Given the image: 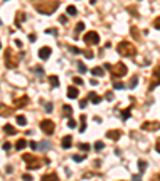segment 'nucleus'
I'll list each match as a JSON object with an SVG mask.
<instances>
[{
	"label": "nucleus",
	"instance_id": "obj_38",
	"mask_svg": "<svg viewBox=\"0 0 160 181\" xmlns=\"http://www.w3.org/2000/svg\"><path fill=\"white\" fill-rule=\"evenodd\" d=\"M83 54H85V56H87L88 59H91L93 56H95V54H93V51H91V50H87V51H83Z\"/></svg>",
	"mask_w": 160,
	"mask_h": 181
},
{
	"label": "nucleus",
	"instance_id": "obj_40",
	"mask_svg": "<svg viewBox=\"0 0 160 181\" xmlns=\"http://www.w3.org/2000/svg\"><path fill=\"white\" fill-rule=\"evenodd\" d=\"M74 83H75V85H83V80L80 77H74Z\"/></svg>",
	"mask_w": 160,
	"mask_h": 181
},
{
	"label": "nucleus",
	"instance_id": "obj_16",
	"mask_svg": "<svg viewBox=\"0 0 160 181\" xmlns=\"http://www.w3.org/2000/svg\"><path fill=\"white\" fill-rule=\"evenodd\" d=\"M24 19H26V13L18 11V13H16V16H15V24H16V26H19L21 23H24Z\"/></svg>",
	"mask_w": 160,
	"mask_h": 181
},
{
	"label": "nucleus",
	"instance_id": "obj_7",
	"mask_svg": "<svg viewBox=\"0 0 160 181\" xmlns=\"http://www.w3.org/2000/svg\"><path fill=\"white\" fill-rule=\"evenodd\" d=\"M40 130H42L45 135H53L55 133V122L50 120V119H45L40 122Z\"/></svg>",
	"mask_w": 160,
	"mask_h": 181
},
{
	"label": "nucleus",
	"instance_id": "obj_17",
	"mask_svg": "<svg viewBox=\"0 0 160 181\" xmlns=\"http://www.w3.org/2000/svg\"><path fill=\"white\" fill-rule=\"evenodd\" d=\"M88 100H90L93 104H99V103H101V96H98L96 93H93V91H91V93L88 95Z\"/></svg>",
	"mask_w": 160,
	"mask_h": 181
},
{
	"label": "nucleus",
	"instance_id": "obj_15",
	"mask_svg": "<svg viewBox=\"0 0 160 181\" xmlns=\"http://www.w3.org/2000/svg\"><path fill=\"white\" fill-rule=\"evenodd\" d=\"M40 181H59V176L56 173H48V175H43Z\"/></svg>",
	"mask_w": 160,
	"mask_h": 181
},
{
	"label": "nucleus",
	"instance_id": "obj_25",
	"mask_svg": "<svg viewBox=\"0 0 160 181\" xmlns=\"http://www.w3.org/2000/svg\"><path fill=\"white\" fill-rule=\"evenodd\" d=\"M16 122H18V125H21V127H24V125L28 123V120H26V116H18V117H16Z\"/></svg>",
	"mask_w": 160,
	"mask_h": 181
},
{
	"label": "nucleus",
	"instance_id": "obj_9",
	"mask_svg": "<svg viewBox=\"0 0 160 181\" xmlns=\"http://www.w3.org/2000/svg\"><path fill=\"white\" fill-rule=\"evenodd\" d=\"M141 130H144V132H157V130H160V122H158V120H148V122H142Z\"/></svg>",
	"mask_w": 160,
	"mask_h": 181
},
{
	"label": "nucleus",
	"instance_id": "obj_43",
	"mask_svg": "<svg viewBox=\"0 0 160 181\" xmlns=\"http://www.w3.org/2000/svg\"><path fill=\"white\" fill-rule=\"evenodd\" d=\"M38 147H40V149H48L50 144H48L47 141H42V144H38Z\"/></svg>",
	"mask_w": 160,
	"mask_h": 181
},
{
	"label": "nucleus",
	"instance_id": "obj_50",
	"mask_svg": "<svg viewBox=\"0 0 160 181\" xmlns=\"http://www.w3.org/2000/svg\"><path fill=\"white\" fill-rule=\"evenodd\" d=\"M155 151H157V152H160V138L155 141Z\"/></svg>",
	"mask_w": 160,
	"mask_h": 181
},
{
	"label": "nucleus",
	"instance_id": "obj_5",
	"mask_svg": "<svg viewBox=\"0 0 160 181\" xmlns=\"http://www.w3.org/2000/svg\"><path fill=\"white\" fill-rule=\"evenodd\" d=\"M127 72H128V67H127L123 63H117V64H114L112 69H111V75H112L114 79L123 77V75H127Z\"/></svg>",
	"mask_w": 160,
	"mask_h": 181
},
{
	"label": "nucleus",
	"instance_id": "obj_35",
	"mask_svg": "<svg viewBox=\"0 0 160 181\" xmlns=\"http://www.w3.org/2000/svg\"><path fill=\"white\" fill-rule=\"evenodd\" d=\"M75 125H77V122H75L74 119H69V120H68V127H69V128H75Z\"/></svg>",
	"mask_w": 160,
	"mask_h": 181
},
{
	"label": "nucleus",
	"instance_id": "obj_10",
	"mask_svg": "<svg viewBox=\"0 0 160 181\" xmlns=\"http://www.w3.org/2000/svg\"><path fill=\"white\" fill-rule=\"evenodd\" d=\"M13 104H15V107H26L29 104V96H21V98H15V101H13Z\"/></svg>",
	"mask_w": 160,
	"mask_h": 181
},
{
	"label": "nucleus",
	"instance_id": "obj_1",
	"mask_svg": "<svg viewBox=\"0 0 160 181\" xmlns=\"http://www.w3.org/2000/svg\"><path fill=\"white\" fill-rule=\"evenodd\" d=\"M59 7V2L58 0H50V2H40V3H35V10L40 13V15H45V16H50L53 15Z\"/></svg>",
	"mask_w": 160,
	"mask_h": 181
},
{
	"label": "nucleus",
	"instance_id": "obj_39",
	"mask_svg": "<svg viewBox=\"0 0 160 181\" xmlns=\"http://www.w3.org/2000/svg\"><path fill=\"white\" fill-rule=\"evenodd\" d=\"M29 147H31L32 151H35V149H38V144H37V141H31V143H29Z\"/></svg>",
	"mask_w": 160,
	"mask_h": 181
},
{
	"label": "nucleus",
	"instance_id": "obj_22",
	"mask_svg": "<svg viewBox=\"0 0 160 181\" xmlns=\"http://www.w3.org/2000/svg\"><path fill=\"white\" fill-rule=\"evenodd\" d=\"M62 116H64V117H71V116H72V107H71L69 104H64V106H62Z\"/></svg>",
	"mask_w": 160,
	"mask_h": 181
},
{
	"label": "nucleus",
	"instance_id": "obj_52",
	"mask_svg": "<svg viewBox=\"0 0 160 181\" xmlns=\"http://www.w3.org/2000/svg\"><path fill=\"white\" fill-rule=\"evenodd\" d=\"M151 181H160V173H157L155 176H152V179Z\"/></svg>",
	"mask_w": 160,
	"mask_h": 181
},
{
	"label": "nucleus",
	"instance_id": "obj_46",
	"mask_svg": "<svg viewBox=\"0 0 160 181\" xmlns=\"http://www.w3.org/2000/svg\"><path fill=\"white\" fill-rule=\"evenodd\" d=\"M102 67H104V71H111V69H112V66H111L109 63H104V64H102Z\"/></svg>",
	"mask_w": 160,
	"mask_h": 181
},
{
	"label": "nucleus",
	"instance_id": "obj_2",
	"mask_svg": "<svg viewBox=\"0 0 160 181\" xmlns=\"http://www.w3.org/2000/svg\"><path fill=\"white\" fill-rule=\"evenodd\" d=\"M136 47L131 44V42H128V40H122L120 44L117 45V53L120 54V56H135L136 54Z\"/></svg>",
	"mask_w": 160,
	"mask_h": 181
},
{
	"label": "nucleus",
	"instance_id": "obj_6",
	"mask_svg": "<svg viewBox=\"0 0 160 181\" xmlns=\"http://www.w3.org/2000/svg\"><path fill=\"white\" fill-rule=\"evenodd\" d=\"M83 42L87 45H98L99 44V34L96 31H88L83 35Z\"/></svg>",
	"mask_w": 160,
	"mask_h": 181
},
{
	"label": "nucleus",
	"instance_id": "obj_51",
	"mask_svg": "<svg viewBox=\"0 0 160 181\" xmlns=\"http://www.w3.org/2000/svg\"><path fill=\"white\" fill-rule=\"evenodd\" d=\"M15 44H16V47H19V48H22V42H21L19 39H16V40H15Z\"/></svg>",
	"mask_w": 160,
	"mask_h": 181
},
{
	"label": "nucleus",
	"instance_id": "obj_4",
	"mask_svg": "<svg viewBox=\"0 0 160 181\" xmlns=\"http://www.w3.org/2000/svg\"><path fill=\"white\" fill-rule=\"evenodd\" d=\"M24 162L28 163V170H38L40 168V165H42V160H38L35 156L32 154H24L22 156Z\"/></svg>",
	"mask_w": 160,
	"mask_h": 181
},
{
	"label": "nucleus",
	"instance_id": "obj_42",
	"mask_svg": "<svg viewBox=\"0 0 160 181\" xmlns=\"http://www.w3.org/2000/svg\"><path fill=\"white\" fill-rule=\"evenodd\" d=\"M78 147L82 149V151H85V152L90 149V146H88V144H85V143H80V144H78Z\"/></svg>",
	"mask_w": 160,
	"mask_h": 181
},
{
	"label": "nucleus",
	"instance_id": "obj_8",
	"mask_svg": "<svg viewBox=\"0 0 160 181\" xmlns=\"http://www.w3.org/2000/svg\"><path fill=\"white\" fill-rule=\"evenodd\" d=\"M160 85V66H155L152 71V77H151V83H149V91H152L155 87Z\"/></svg>",
	"mask_w": 160,
	"mask_h": 181
},
{
	"label": "nucleus",
	"instance_id": "obj_24",
	"mask_svg": "<svg viewBox=\"0 0 160 181\" xmlns=\"http://www.w3.org/2000/svg\"><path fill=\"white\" fill-rule=\"evenodd\" d=\"M66 11H68V15H69V16H75V15H77V8H75L74 5H68Z\"/></svg>",
	"mask_w": 160,
	"mask_h": 181
},
{
	"label": "nucleus",
	"instance_id": "obj_54",
	"mask_svg": "<svg viewBox=\"0 0 160 181\" xmlns=\"http://www.w3.org/2000/svg\"><path fill=\"white\" fill-rule=\"evenodd\" d=\"M35 39H37L35 34H31V35H29V40H31V42H35Z\"/></svg>",
	"mask_w": 160,
	"mask_h": 181
},
{
	"label": "nucleus",
	"instance_id": "obj_12",
	"mask_svg": "<svg viewBox=\"0 0 160 181\" xmlns=\"http://www.w3.org/2000/svg\"><path fill=\"white\" fill-rule=\"evenodd\" d=\"M106 136L109 138V140H112V141H117L120 136H122V132L120 130H109V132H106Z\"/></svg>",
	"mask_w": 160,
	"mask_h": 181
},
{
	"label": "nucleus",
	"instance_id": "obj_23",
	"mask_svg": "<svg viewBox=\"0 0 160 181\" xmlns=\"http://www.w3.org/2000/svg\"><path fill=\"white\" fill-rule=\"evenodd\" d=\"M3 132L7 133V135H16V130H15V127L13 125H3Z\"/></svg>",
	"mask_w": 160,
	"mask_h": 181
},
{
	"label": "nucleus",
	"instance_id": "obj_48",
	"mask_svg": "<svg viewBox=\"0 0 160 181\" xmlns=\"http://www.w3.org/2000/svg\"><path fill=\"white\" fill-rule=\"evenodd\" d=\"M59 23H62V24H66V23H68V16H59Z\"/></svg>",
	"mask_w": 160,
	"mask_h": 181
},
{
	"label": "nucleus",
	"instance_id": "obj_11",
	"mask_svg": "<svg viewBox=\"0 0 160 181\" xmlns=\"http://www.w3.org/2000/svg\"><path fill=\"white\" fill-rule=\"evenodd\" d=\"M50 54H51V48L50 47H42L38 50V58L43 59V61H47L50 58Z\"/></svg>",
	"mask_w": 160,
	"mask_h": 181
},
{
	"label": "nucleus",
	"instance_id": "obj_28",
	"mask_svg": "<svg viewBox=\"0 0 160 181\" xmlns=\"http://www.w3.org/2000/svg\"><path fill=\"white\" fill-rule=\"evenodd\" d=\"M85 29V24L80 21V23H77V26H75V34H78V32H82Z\"/></svg>",
	"mask_w": 160,
	"mask_h": 181
},
{
	"label": "nucleus",
	"instance_id": "obj_21",
	"mask_svg": "<svg viewBox=\"0 0 160 181\" xmlns=\"http://www.w3.org/2000/svg\"><path fill=\"white\" fill-rule=\"evenodd\" d=\"M131 117V107H128V109H123L122 112H120V119H123V120H128Z\"/></svg>",
	"mask_w": 160,
	"mask_h": 181
},
{
	"label": "nucleus",
	"instance_id": "obj_37",
	"mask_svg": "<svg viewBox=\"0 0 160 181\" xmlns=\"http://www.w3.org/2000/svg\"><path fill=\"white\" fill-rule=\"evenodd\" d=\"M78 106H80V109H85L88 106V100H82V101L78 103Z\"/></svg>",
	"mask_w": 160,
	"mask_h": 181
},
{
	"label": "nucleus",
	"instance_id": "obj_59",
	"mask_svg": "<svg viewBox=\"0 0 160 181\" xmlns=\"http://www.w3.org/2000/svg\"><path fill=\"white\" fill-rule=\"evenodd\" d=\"M3 2H7V0H3Z\"/></svg>",
	"mask_w": 160,
	"mask_h": 181
},
{
	"label": "nucleus",
	"instance_id": "obj_3",
	"mask_svg": "<svg viewBox=\"0 0 160 181\" xmlns=\"http://www.w3.org/2000/svg\"><path fill=\"white\" fill-rule=\"evenodd\" d=\"M3 54H5V66L8 67V69H15V67H18V64H19V54L13 50V48H5V51H3Z\"/></svg>",
	"mask_w": 160,
	"mask_h": 181
},
{
	"label": "nucleus",
	"instance_id": "obj_58",
	"mask_svg": "<svg viewBox=\"0 0 160 181\" xmlns=\"http://www.w3.org/2000/svg\"><path fill=\"white\" fill-rule=\"evenodd\" d=\"M90 3H91V5H95V3H96V0H90Z\"/></svg>",
	"mask_w": 160,
	"mask_h": 181
},
{
	"label": "nucleus",
	"instance_id": "obj_18",
	"mask_svg": "<svg viewBox=\"0 0 160 181\" xmlns=\"http://www.w3.org/2000/svg\"><path fill=\"white\" fill-rule=\"evenodd\" d=\"M48 82H50V85H51L53 88L59 87V79H58L56 75H50V77H48Z\"/></svg>",
	"mask_w": 160,
	"mask_h": 181
},
{
	"label": "nucleus",
	"instance_id": "obj_19",
	"mask_svg": "<svg viewBox=\"0 0 160 181\" xmlns=\"http://www.w3.org/2000/svg\"><path fill=\"white\" fill-rule=\"evenodd\" d=\"M26 146H29V143H28V141H26V140H22V138H21V140H18V141L15 143V147H16L18 151H21V149H24Z\"/></svg>",
	"mask_w": 160,
	"mask_h": 181
},
{
	"label": "nucleus",
	"instance_id": "obj_53",
	"mask_svg": "<svg viewBox=\"0 0 160 181\" xmlns=\"http://www.w3.org/2000/svg\"><path fill=\"white\" fill-rule=\"evenodd\" d=\"M133 181H141V175H133Z\"/></svg>",
	"mask_w": 160,
	"mask_h": 181
},
{
	"label": "nucleus",
	"instance_id": "obj_33",
	"mask_svg": "<svg viewBox=\"0 0 160 181\" xmlns=\"http://www.w3.org/2000/svg\"><path fill=\"white\" fill-rule=\"evenodd\" d=\"M114 88L115 90H122V88H125V85L122 82H114Z\"/></svg>",
	"mask_w": 160,
	"mask_h": 181
},
{
	"label": "nucleus",
	"instance_id": "obj_34",
	"mask_svg": "<svg viewBox=\"0 0 160 181\" xmlns=\"http://www.w3.org/2000/svg\"><path fill=\"white\" fill-rule=\"evenodd\" d=\"M130 32H131V35H133V37L139 39V32H138V29H136V27H131V29H130Z\"/></svg>",
	"mask_w": 160,
	"mask_h": 181
},
{
	"label": "nucleus",
	"instance_id": "obj_49",
	"mask_svg": "<svg viewBox=\"0 0 160 181\" xmlns=\"http://www.w3.org/2000/svg\"><path fill=\"white\" fill-rule=\"evenodd\" d=\"M45 109H47V112H48V114H50V112H51V111H53V104H51V103H48V104H47V107H45Z\"/></svg>",
	"mask_w": 160,
	"mask_h": 181
},
{
	"label": "nucleus",
	"instance_id": "obj_55",
	"mask_svg": "<svg viewBox=\"0 0 160 181\" xmlns=\"http://www.w3.org/2000/svg\"><path fill=\"white\" fill-rule=\"evenodd\" d=\"M35 72H38V74H42V67H40V66H37V67H35Z\"/></svg>",
	"mask_w": 160,
	"mask_h": 181
},
{
	"label": "nucleus",
	"instance_id": "obj_14",
	"mask_svg": "<svg viewBox=\"0 0 160 181\" xmlns=\"http://www.w3.org/2000/svg\"><path fill=\"white\" fill-rule=\"evenodd\" d=\"M77 96H78V88H77V87H69V88H68V98L75 100Z\"/></svg>",
	"mask_w": 160,
	"mask_h": 181
},
{
	"label": "nucleus",
	"instance_id": "obj_26",
	"mask_svg": "<svg viewBox=\"0 0 160 181\" xmlns=\"http://www.w3.org/2000/svg\"><path fill=\"white\" fill-rule=\"evenodd\" d=\"M138 168H139V175H142L144 170H146V162L144 160H138Z\"/></svg>",
	"mask_w": 160,
	"mask_h": 181
},
{
	"label": "nucleus",
	"instance_id": "obj_41",
	"mask_svg": "<svg viewBox=\"0 0 160 181\" xmlns=\"http://www.w3.org/2000/svg\"><path fill=\"white\" fill-rule=\"evenodd\" d=\"M106 100L112 101V100H114V93H112V91H108V93H106Z\"/></svg>",
	"mask_w": 160,
	"mask_h": 181
},
{
	"label": "nucleus",
	"instance_id": "obj_45",
	"mask_svg": "<svg viewBox=\"0 0 160 181\" xmlns=\"http://www.w3.org/2000/svg\"><path fill=\"white\" fill-rule=\"evenodd\" d=\"M2 147H3V151H8V149H10V147H11V144H10V143H8V141H5V143H3V144H2Z\"/></svg>",
	"mask_w": 160,
	"mask_h": 181
},
{
	"label": "nucleus",
	"instance_id": "obj_29",
	"mask_svg": "<svg viewBox=\"0 0 160 181\" xmlns=\"http://www.w3.org/2000/svg\"><path fill=\"white\" fill-rule=\"evenodd\" d=\"M136 85H138V77H133V79L130 80V83H128V87H130V88H135Z\"/></svg>",
	"mask_w": 160,
	"mask_h": 181
},
{
	"label": "nucleus",
	"instance_id": "obj_56",
	"mask_svg": "<svg viewBox=\"0 0 160 181\" xmlns=\"http://www.w3.org/2000/svg\"><path fill=\"white\" fill-rule=\"evenodd\" d=\"M90 83H91V85H96V83H98V80H95V79H91V80H90Z\"/></svg>",
	"mask_w": 160,
	"mask_h": 181
},
{
	"label": "nucleus",
	"instance_id": "obj_57",
	"mask_svg": "<svg viewBox=\"0 0 160 181\" xmlns=\"http://www.w3.org/2000/svg\"><path fill=\"white\" fill-rule=\"evenodd\" d=\"M47 34H56V31L55 29H50V31H47Z\"/></svg>",
	"mask_w": 160,
	"mask_h": 181
},
{
	"label": "nucleus",
	"instance_id": "obj_30",
	"mask_svg": "<svg viewBox=\"0 0 160 181\" xmlns=\"http://www.w3.org/2000/svg\"><path fill=\"white\" fill-rule=\"evenodd\" d=\"M72 159H74L75 162H82V160H85V159H87V156H82V154H75Z\"/></svg>",
	"mask_w": 160,
	"mask_h": 181
},
{
	"label": "nucleus",
	"instance_id": "obj_36",
	"mask_svg": "<svg viewBox=\"0 0 160 181\" xmlns=\"http://www.w3.org/2000/svg\"><path fill=\"white\" fill-rule=\"evenodd\" d=\"M154 27L160 31V16H157V18L154 19Z\"/></svg>",
	"mask_w": 160,
	"mask_h": 181
},
{
	"label": "nucleus",
	"instance_id": "obj_13",
	"mask_svg": "<svg viewBox=\"0 0 160 181\" xmlns=\"http://www.w3.org/2000/svg\"><path fill=\"white\" fill-rule=\"evenodd\" d=\"M61 146H62V149H69L72 146V136L71 135H66L61 140Z\"/></svg>",
	"mask_w": 160,
	"mask_h": 181
},
{
	"label": "nucleus",
	"instance_id": "obj_47",
	"mask_svg": "<svg viewBox=\"0 0 160 181\" xmlns=\"http://www.w3.org/2000/svg\"><path fill=\"white\" fill-rule=\"evenodd\" d=\"M80 123L87 125V116H80Z\"/></svg>",
	"mask_w": 160,
	"mask_h": 181
},
{
	"label": "nucleus",
	"instance_id": "obj_32",
	"mask_svg": "<svg viewBox=\"0 0 160 181\" xmlns=\"http://www.w3.org/2000/svg\"><path fill=\"white\" fill-rule=\"evenodd\" d=\"M101 149H104V143L102 141H96L95 143V151H101Z\"/></svg>",
	"mask_w": 160,
	"mask_h": 181
},
{
	"label": "nucleus",
	"instance_id": "obj_20",
	"mask_svg": "<svg viewBox=\"0 0 160 181\" xmlns=\"http://www.w3.org/2000/svg\"><path fill=\"white\" fill-rule=\"evenodd\" d=\"M91 74H93V75H98V77H102V75H104V67H99V66L93 67V69H91Z\"/></svg>",
	"mask_w": 160,
	"mask_h": 181
},
{
	"label": "nucleus",
	"instance_id": "obj_27",
	"mask_svg": "<svg viewBox=\"0 0 160 181\" xmlns=\"http://www.w3.org/2000/svg\"><path fill=\"white\" fill-rule=\"evenodd\" d=\"M77 69H78V72H83V74L87 72V66H85L82 61H78V63H77Z\"/></svg>",
	"mask_w": 160,
	"mask_h": 181
},
{
	"label": "nucleus",
	"instance_id": "obj_44",
	"mask_svg": "<svg viewBox=\"0 0 160 181\" xmlns=\"http://www.w3.org/2000/svg\"><path fill=\"white\" fill-rule=\"evenodd\" d=\"M22 179H24V181H32V176L28 175V173H24V175H22Z\"/></svg>",
	"mask_w": 160,
	"mask_h": 181
},
{
	"label": "nucleus",
	"instance_id": "obj_31",
	"mask_svg": "<svg viewBox=\"0 0 160 181\" xmlns=\"http://www.w3.org/2000/svg\"><path fill=\"white\" fill-rule=\"evenodd\" d=\"M69 50H71L72 53H75V54H80V53H83V50H80V48H77V47H74V45H72V47L69 45Z\"/></svg>",
	"mask_w": 160,
	"mask_h": 181
}]
</instances>
